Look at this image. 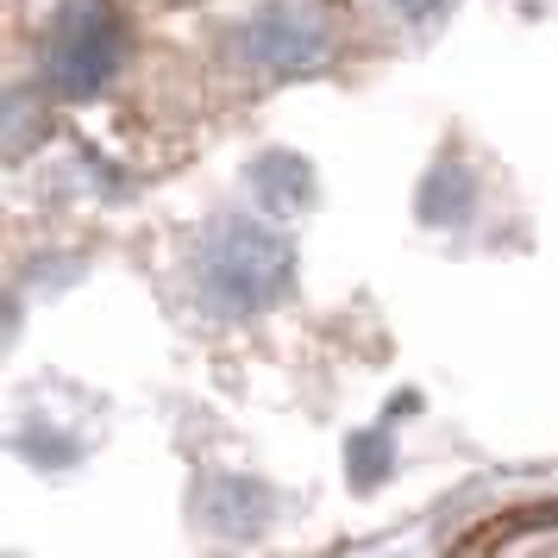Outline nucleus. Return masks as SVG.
I'll use <instances>...</instances> for the list:
<instances>
[{"label": "nucleus", "instance_id": "f257e3e1", "mask_svg": "<svg viewBox=\"0 0 558 558\" xmlns=\"http://www.w3.org/2000/svg\"><path fill=\"white\" fill-rule=\"evenodd\" d=\"M295 282V252L277 227H264L252 214H227L202 232V245L189 257V289L214 320H257L289 295Z\"/></svg>", "mask_w": 558, "mask_h": 558}, {"label": "nucleus", "instance_id": "f03ea898", "mask_svg": "<svg viewBox=\"0 0 558 558\" xmlns=\"http://www.w3.org/2000/svg\"><path fill=\"white\" fill-rule=\"evenodd\" d=\"M126 70V13L113 0H63L38 38V82L63 101H95Z\"/></svg>", "mask_w": 558, "mask_h": 558}, {"label": "nucleus", "instance_id": "7ed1b4c3", "mask_svg": "<svg viewBox=\"0 0 558 558\" xmlns=\"http://www.w3.org/2000/svg\"><path fill=\"white\" fill-rule=\"evenodd\" d=\"M332 57V20L320 0H264L232 26V63L257 82H295L320 76Z\"/></svg>", "mask_w": 558, "mask_h": 558}, {"label": "nucleus", "instance_id": "20e7f679", "mask_svg": "<svg viewBox=\"0 0 558 558\" xmlns=\"http://www.w3.org/2000/svg\"><path fill=\"white\" fill-rule=\"evenodd\" d=\"M245 189H252L257 214L270 220H289V214H307L314 207V163L302 151H257L252 170H245Z\"/></svg>", "mask_w": 558, "mask_h": 558}, {"label": "nucleus", "instance_id": "39448f33", "mask_svg": "<svg viewBox=\"0 0 558 558\" xmlns=\"http://www.w3.org/2000/svg\"><path fill=\"white\" fill-rule=\"evenodd\" d=\"M264 514H270V489L252 477H239V471H214V477L195 489V521L214 533H232V539H245V533L264 527Z\"/></svg>", "mask_w": 558, "mask_h": 558}, {"label": "nucleus", "instance_id": "423d86ee", "mask_svg": "<svg viewBox=\"0 0 558 558\" xmlns=\"http://www.w3.org/2000/svg\"><path fill=\"white\" fill-rule=\"evenodd\" d=\"M345 458H352V483L357 489H377L383 477H389V433L383 427H371V433H357L352 446H345Z\"/></svg>", "mask_w": 558, "mask_h": 558}, {"label": "nucleus", "instance_id": "0eeeda50", "mask_svg": "<svg viewBox=\"0 0 558 558\" xmlns=\"http://www.w3.org/2000/svg\"><path fill=\"white\" fill-rule=\"evenodd\" d=\"M383 7H389L402 26H421V32H427V26H439V20L452 13L458 0H383Z\"/></svg>", "mask_w": 558, "mask_h": 558}, {"label": "nucleus", "instance_id": "6e6552de", "mask_svg": "<svg viewBox=\"0 0 558 558\" xmlns=\"http://www.w3.org/2000/svg\"><path fill=\"white\" fill-rule=\"evenodd\" d=\"M26 138H32V95L26 88H13V145H7V151L26 157Z\"/></svg>", "mask_w": 558, "mask_h": 558}]
</instances>
